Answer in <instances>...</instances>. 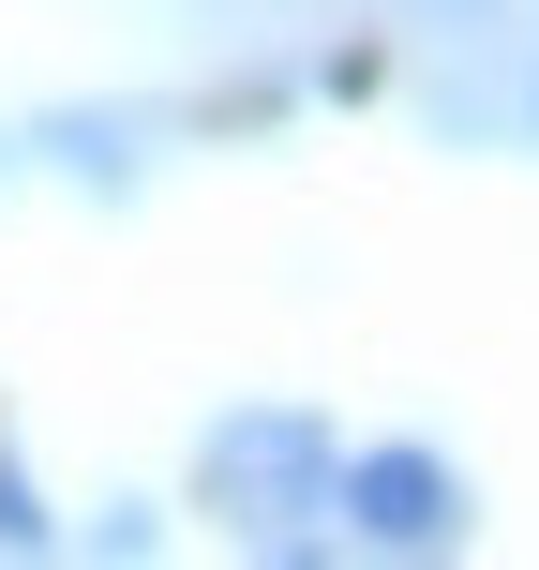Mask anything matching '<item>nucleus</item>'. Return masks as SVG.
<instances>
[{"label":"nucleus","mask_w":539,"mask_h":570,"mask_svg":"<svg viewBox=\"0 0 539 570\" xmlns=\"http://www.w3.org/2000/svg\"><path fill=\"white\" fill-rule=\"evenodd\" d=\"M525 136H539V60H525Z\"/></svg>","instance_id":"423d86ee"},{"label":"nucleus","mask_w":539,"mask_h":570,"mask_svg":"<svg viewBox=\"0 0 539 570\" xmlns=\"http://www.w3.org/2000/svg\"><path fill=\"white\" fill-rule=\"evenodd\" d=\"M0 556H46V495H30L16 451H0Z\"/></svg>","instance_id":"20e7f679"},{"label":"nucleus","mask_w":539,"mask_h":570,"mask_svg":"<svg viewBox=\"0 0 539 570\" xmlns=\"http://www.w3.org/2000/svg\"><path fill=\"white\" fill-rule=\"evenodd\" d=\"M465 525H480V495H465L450 451H360L345 465V541H375V556H465Z\"/></svg>","instance_id":"f03ea898"},{"label":"nucleus","mask_w":539,"mask_h":570,"mask_svg":"<svg viewBox=\"0 0 539 570\" xmlns=\"http://www.w3.org/2000/svg\"><path fill=\"white\" fill-rule=\"evenodd\" d=\"M150 136H166V106H60V120H30L16 150H46L60 180H90V196H136V180H150Z\"/></svg>","instance_id":"7ed1b4c3"},{"label":"nucleus","mask_w":539,"mask_h":570,"mask_svg":"<svg viewBox=\"0 0 539 570\" xmlns=\"http://www.w3.org/2000/svg\"><path fill=\"white\" fill-rule=\"evenodd\" d=\"M495 16V0H420V30H480Z\"/></svg>","instance_id":"39448f33"},{"label":"nucleus","mask_w":539,"mask_h":570,"mask_svg":"<svg viewBox=\"0 0 539 570\" xmlns=\"http://www.w3.org/2000/svg\"><path fill=\"white\" fill-rule=\"evenodd\" d=\"M196 495L256 556H330L345 541V435L315 405H226L210 451H196Z\"/></svg>","instance_id":"f257e3e1"}]
</instances>
